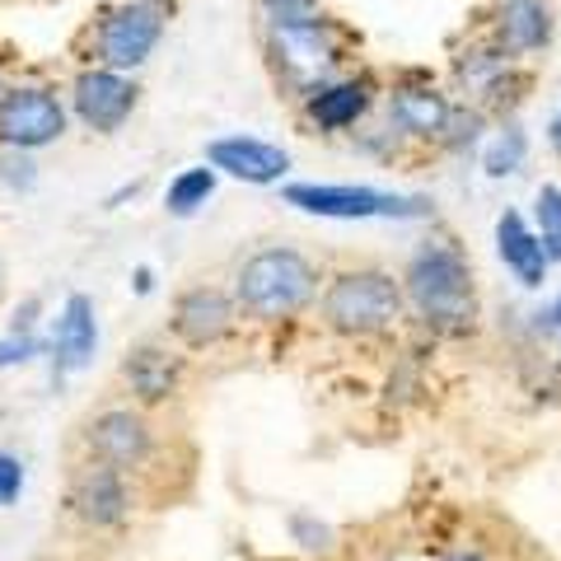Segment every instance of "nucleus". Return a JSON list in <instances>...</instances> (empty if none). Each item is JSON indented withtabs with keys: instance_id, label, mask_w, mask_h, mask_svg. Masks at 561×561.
<instances>
[{
	"instance_id": "obj_25",
	"label": "nucleus",
	"mask_w": 561,
	"mask_h": 561,
	"mask_svg": "<svg viewBox=\"0 0 561 561\" xmlns=\"http://www.w3.org/2000/svg\"><path fill=\"white\" fill-rule=\"evenodd\" d=\"M548 136H552V150H557V154H561V113H557V117H552V127H548Z\"/></svg>"
},
{
	"instance_id": "obj_16",
	"label": "nucleus",
	"mask_w": 561,
	"mask_h": 561,
	"mask_svg": "<svg viewBox=\"0 0 561 561\" xmlns=\"http://www.w3.org/2000/svg\"><path fill=\"white\" fill-rule=\"evenodd\" d=\"M276 47L286 51V61L295 70H323L332 57H328V43L319 33V20H300V24H280L276 28Z\"/></svg>"
},
{
	"instance_id": "obj_24",
	"label": "nucleus",
	"mask_w": 561,
	"mask_h": 561,
	"mask_svg": "<svg viewBox=\"0 0 561 561\" xmlns=\"http://www.w3.org/2000/svg\"><path fill=\"white\" fill-rule=\"evenodd\" d=\"M28 351H33V342H5L0 346V360H24Z\"/></svg>"
},
{
	"instance_id": "obj_13",
	"label": "nucleus",
	"mask_w": 561,
	"mask_h": 561,
	"mask_svg": "<svg viewBox=\"0 0 561 561\" xmlns=\"http://www.w3.org/2000/svg\"><path fill=\"white\" fill-rule=\"evenodd\" d=\"M94 342H99V332H94V305L84 300V295H70L61 323H57V351H61L66 370H80V365L94 356Z\"/></svg>"
},
{
	"instance_id": "obj_3",
	"label": "nucleus",
	"mask_w": 561,
	"mask_h": 561,
	"mask_svg": "<svg viewBox=\"0 0 561 561\" xmlns=\"http://www.w3.org/2000/svg\"><path fill=\"white\" fill-rule=\"evenodd\" d=\"M398 309H402V295L393 286V276L383 272H346L323 295L328 323L342 332H379L398 319Z\"/></svg>"
},
{
	"instance_id": "obj_14",
	"label": "nucleus",
	"mask_w": 561,
	"mask_h": 561,
	"mask_svg": "<svg viewBox=\"0 0 561 561\" xmlns=\"http://www.w3.org/2000/svg\"><path fill=\"white\" fill-rule=\"evenodd\" d=\"M76 505H80V515L94 519V524H113V519L122 515L127 496H122V482H117L113 463L84 472V478L76 482Z\"/></svg>"
},
{
	"instance_id": "obj_11",
	"label": "nucleus",
	"mask_w": 561,
	"mask_h": 561,
	"mask_svg": "<svg viewBox=\"0 0 561 561\" xmlns=\"http://www.w3.org/2000/svg\"><path fill=\"white\" fill-rule=\"evenodd\" d=\"M501 38L511 51H538L552 38L548 0H501Z\"/></svg>"
},
{
	"instance_id": "obj_1",
	"label": "nucleus",
	"mask_w": 561,
	"mask_h": 561,
	"mask_svg": "<svg viewBox=\"0 0 561 561\" xmlns=\"http://www.w3.org/2000/svg\"><path fill=\"white\" fill-rule=\"evenodd\" d=\"M309 295H313V267L290 249L257 253L239 272V300L257 319H286V313L309 305Z\"/></svg>"
},
{
	"instance_id": "obj_17",
	"label": "nucleus",
	"mask_w": 561,
	"mask_h": 561,
	"mask_svg": "<svg viewBox=\"0 0 561 561\" xmlns=\"http://www.w3.org/2000/svg\"><path fill=\"white\" fill-rule=\"evenodd\" d=\"M365 103H370L365 84H332V90H323L319 99L309 103V113H313V122H319V127L337 131V127H351V122L365 113Z\"/></svg>"
},
{
	"instance_id": "obj_15",
	"label": "nucleus",
	"mask_w": 561,
	"mask_h": 561,
	"mask_svg": "<svg viewBox=\"0 0 561 561\" xmlns=\"http://www.w3.org/2000/svg\"><path fill=\"white\" fill-rule=\"evenodd\" d=\"M393 122L412 136H435V131H445V122H449V103L435 90H398Z\"/></svg>"
},
{
	"instance_id": "obj_21",
	"label": "nucleus",
	"mask_w": 561,
	"mask_h": 561,
	"mask_svg": "<svg viewBox=\"0 0 561 561\" xmlns=\"http://www.w3.org/2000/svg\"><path fill=\"white\" fill-rule=\"evenodd\" d=\"M519 160H524V131L511 127L496 140V146L486 150V173H491V179H505V173L519 169Z\"/></svg>"
},
{
	"instance_id": "obj_20",
	"label": "nucleus",
	"mask_w": 561,
	"mask_h": 561,
	"mask_svg": "<svg viewBox=\"0 0 561 561\" xmlns=\"http://www.w3.org/2000/svg\"><path fill=\"white\" fill-rule=\"evenodd\" d=\"M131 383L140 389V398H146V402L164 398L169 383H173V365L160 356V351H140V356L131 360Z\"/></svg>"
},
{
	"instance_id": "obj_8",
	"label": "nucleus",
	"mask_w": 561,
	"mask_h": 561,
	"mask_svg": "<svg viewBox=\"0 0 561 561\" xmlns=\"http://www.w3.org/2000/svg\"><path fill=\"white\" fill-rule=\"evenodd\" d=\"M496 253L501 262L519 276V286H542L548 280V267H552V257L548 249H542V239L538 230H529V220L519 216V210H505V216L496 220Z\"/></svg>"
},
{
	"instance_id": "obj_2",
	"label": "nucleus",
	"mask_w": 561,
	"mask_h": 561,
	"mask_svg": "<svg viewBox=\"0 0 561 561\" xmlns=\"http://www.w3.org/2000/svg\"><path fill=\"white\" fill-rule=\"evenodd\" d=\"M408 295L426 319H468L472 313V286H468V262L454 249H421L408 267Z\"/></svg>"
},
{
	"instance_id": "obj_9",
	"label": "nucleus",
	"mask_w": 561,
	"mask_h": 561,
	"mask_svg": "<svg viewBox=\"0 0 561 561\" xmlns=\"http://www.w3.org/2000/svg\"><path fill=\"white\" fill-rule=\"evenodd\" d=\"M131 103H136V90L122 76H113V70H84L76 80V108L99 131H113L131 113Z\"/></svg>"
},
{
	"instance_id": "obj_12",
	"label": "nucleus",
	"mask_w": 561,
	"mask_h": 561,
	"mask_svg": "<svg viewBox=\"0 0 561 561\" xmlns=\"http://www.w3.org/2000/svg\"><path fill=\"white\" fill-rule=\"evenodd\" d=\"M90 445L103 463H131L146 454V426H140V416L131 412H108V416H99L94 421V431H90Z\"/></svg>"
},
{
	"instance_id": "obj_5",
	"label": "nucleus",
	"mask_w": 561,
	"mask_h": 561,
	"mask_svg": "<svg viewBox=\"0 0 561 561\" xmlns=\"http://www.w3.org/2000/svg\"><path fill=\"white\" fill-rule=\"evenodd\" d=\"M66 127V113L61 103L43 94V90H14L0 99V136L20 150H33V146H47L57 140Z\"/></svg>"
},
{
	"instance_id": "obj_4",
	"label": "nucleus",
	"mask_w": 561,
	"mask_h": 561,
	"mask_svg": "<svg viewBox=\"0 0 561 561\" xmlns=\"http://www.w3.org/2000/svg\"><path fill=\"white\" fill-rule=\"evenodd\" d=\"M286 202L309 210V216H328V220H416V216H426V202L421 197H393V192H375V187L295 183V187H286Z\"/></svg>"
},
{
	"instance_id": "obj_23",
	"label": "nucleus",
	"mask_w": 561,
	"mask_h": 561,
	"mask_svg": "<svg viewBox=\"0 0 561 561\" xmlns=\"http://www.w3.org/2000/svg\"><path fill=\"white\" fill-rule=\"evenodd\" d=\"M267 5L276 10V24H300V20H309L313 0H267Z\"/></svg>"
},
{
	"instance_id": "obj_10",
	"label": "nucleus",
	"mask_w": 561,
	"mask_h": 561,
	"mask_svg": "<svg viewBox=\"0 0 561 561\" xmlns=\"http://www.w3.org/2000/svg\"><path fill=\"white\" fill-rule=\"evenodd\" d=\"M173 328H179L192 346L216 342V337L230 332V300H225L220 290H192L179 300V319H173Z\"/></svg>"
},
{
	"instance_id": "obj_18",
	"label": "nucleus",
	"mask_w": 561,
	"mask_h": 561,
	"mask_svg": "<svg viewBox=\"0 0 561 561\" xmlns=\"http://www.w3.org/2000/svg\"><path fill=\"white\" fill-rule=\"evenodd\" d=\"M216 192V173L210 169H187L169 183V210L173 216H192L197 206H206V197Z\"/></svg>"
},
{
	"instance_id": "obj_6",
	"label": "nucleus",
	"mask_w": 561,
	"mask_h": 561,
	"mask_svg": "<svg viewBox=\"0 0 561 561\" xmlns=\"http://www.w3.org/2000/svg\"><path fill=\"white\" fill-rule=\"evenodd\" d=\"M210 164L234 173L243 183H276L280 173L290 169L286 150L267 146V140H253V136H225V140H210Z\"/></svg>"
},
{
	"instance_id": "obj_27",
	"label": "nucleus",
	"mask_w": 561,
	"mask_h": 561,
	"mask_svg": "<svg viewBox=\"0 0 561 561\" xmlns=\"http://www.w3.org/2000/svg\"><path fill=\"white\" fill-rule=\"evenodd\" d=\"M449 561H482V557H478V552H454Z\"/></svg>"
},
{
	"instance_id": "obj_22",
	"label": "nucleus",
	"mask_w": 561,
	"mask_h": 561,
	"mask_svg": "<svg viewBox=\"0 0 561 561\" xmlns=\"http://www.w3.org/2000/svg\"><path fill=\"white\" fill-rule=\"evenodd\" d=\"M20 486H24V468H20V459L0 454V505H10L14 496H20Z\"/></svg>"
},
{
	"instance_id": "obj_7",
	"label": "nucleus",
	"mask_w": 561,
	"mask_h": 561,
	"mask_svg": "<svg viewBox=\"0 0 561 561\" xmlns=\"http://www.w3.org/2000/svg\"><path fill=\"white\" fill-rule=\"evenodd\" d=\"M160 43V14L150 5H131V10H117L108 24H103V61L108 66H140L150 57V47Z\"/></svg>"
},
{
	"instance_id": "obj_26",
	"label": "nucleus",
	"mask_w": 561,
	"mask_h": 561,
	"mask_svg": "<svg viewBox=\"0 0 561 561\" xmlns=\"http://www.w3.org/2000/svg\"><path fill=\"white\" fill-rule=\"evenodd\" d=\"M548 323H552V328H561V300L552 305V313H548Z\"/></svg>"
},
{
	"instance_id": "obj_19",
	"label": "nucleus",
	"mask_w": 561,
	"mask_h": 561,
	"mask_svg": "<svg viewBox=\"0 0 561 561\" xmlns=\"http://www.w3.org/2000/svg\"><path fill=\"white\" fill-rule=\"evenodd\" d=\"M534 220H538V239L548 249L552 262H561V187H538V202H534Z\"/></svg>"
}]
</instances>
